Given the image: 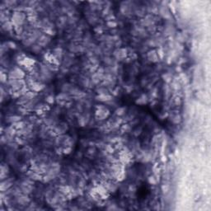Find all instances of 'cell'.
Returning <instances> with one entry per match:
<instances>
[{
    "mask_svg": "<svg viewBox=\"0 0 211 211\" xmlns=\"http://www.w3.org/2000/svg\"><path fill=\"white\" fill-rule=\"evenodd\" d=\"M2 28L5 31H12L14 30V26L11 21H7L4 23H2Z\"/></svg>",
    "mask_w": 211,
    "mask_h": 211,
    "instance_id": "obj_12",
    "label": "cell"
},
{
    "mask_svg": "<svg viewBox=\"0 0 211 211\" xmlns=\"http://www.w3.org/2000/svg\"><path fill=\"white\" fill-rule=\"evenodd\" d=\"M46 101L47 102H49L50 104H51L54 102V97L52 96H49L47 98H46Z\"/></svg>",
    "mask_w": 211,
    "mask_h": 211,
    "instance_id": "obj_20",
    "label": "cell"
},
{
    "mask_svg": "<svg viewBox=\"0 0 211 211\" xmlns=\"http://www.w3.org/2000/svg\"><path fill=\"white\" fill-rule=\"evenodd\" d=\"M97 100L101 101H109L112 99H111V96L107 93V94H100L97 96Z\"/></svg>",
    "mask_w": 211,
    "mask_h": 211,
    "instance_id": "obj_13",
    "label": "cell"
},
{
    "mask_svg": "<svg viewBox=\"0 0 211 211\" xmlns=\"http://www.w3.org/2000/svg\"><path fill=\"white\" fill-rule=\"evenodd\" d=\"M126 109L125 107H120L118 108L116 111H115V115H118V116H120V115H123L125 114L126 112Z\"/></svg>",
    "mask_w": 211,
    "mask_h": 211,
    "instance_id": "obj_17",
    "label": "cell"
},
{
    "mask_svg": "<svg viewBox=\"0 0 211 211\" xmlns=\"http://www.w3.org/2000/svg\"><path fill=\"white\" fill-rule=\"evenodd\" d=\"M57 100L65 101L69 100V96H68V95H66L65 93H60V94L58 95V96H57Z\"/></svg>",
    "mask_w": 211,
    "mask_h": 211,
    "instance_id": "obj_16",
    "label": "cell"
},
{
    "mask_svg": "<svg viewBox=\"0 0 211 211\" xmlns=\"http://www.w3.org/2000/svg\"><path fill=\"white\" fill-rule=\"evenodd\" d=\"M67 130H68V126H67L65 123L59 124V125H57V126H55V131L57 134H64Z\"/></svg>",
    "mask_w": 211,
    "mask_h": 211,
    "instance_id": "obj_11",
    "label": "cell"
},
{
    "mask_svg": "<svg viewBox=\"0 0 211 211\" xmlns=\"http://www.w3.org/2000/svg\"><path fill=\"white\" fill-rule=\"evenodd\" d=\"M127 55V51L126 49H117L115 52H114V55L117 59H125Z\"/></svg>",
    "mask_w": 211,
    "mask_h": 211,
    "instance_id": "obj_8",
    "label": "cell"
},
{
    "mask_svg": "<svg viewBox=\"0 0 211 211\" xmlns=\"http://www.w3.org/2000/svg\"><path fill=\"white\" fill-rule=\"evenodd\" d=\"M109 115V111L106 107H102L100 105L99 107H97V111L96 112V116L100 120H104L106 119Z\"/></svg>",
    "mask_w": 211,
    "mask_h": 211,
    "instance_id": "obj_4",
    "label": "cell"
},
{
    "mask_svg": "<svg viewBox=\"0 0 211 211\" xmlns=\"http://www.w3.org/2000/svg\"><path fill=\"white\" fill-rule=\"evenodd\" d=\"M8 79H23L26 78V74L22 69L18 67H14L8 72Z\"/></svg>",
    "mask_w": 211,
    "mask_h": 211,
    "instance_id": "obj_2",
    "label": "cell"
},
{
    "mask_svg": "<svg viewBox=\"0 0 211 211\" xmlns=\"http://www.w3.org/2000/svg\"><path fill=\"white\" fill-rule=\"evenodd\" d=\"M9 172V167L7 164L3 163L1 165V180H4L7 177V175Z\"/></svg>",
    "mask_w": 211,
    "mask_h": 211,
    "instance_id": "obj_10",
    "label": "cell"
},
{
    "mask_svg": "<svg viewBox=\"0 0 211 211\" xmlns=\"http://www.w3.org/2000/svg\"><path fill=\"white\" fill-rule=\"evenodd\" d=\"M31 50H32V51H34L35 53H39V52L41 50V45H32V47H31Z\"/></svg>",
    "mask_w": 211,
    "mask_h": 211,
    "instance_id": "obj_18",
    "label": "cell"
},
{
    "mask_svg": "<svg viewBox=\"0 0 211 211\" xmlns=\"http://www.w3.org/2000/svg\"><path fill=\"white\" fill-rule=\"evenodd\" d=\"M28 88H29L30 91H32L34 93H38V92H41L45 88V85L42 83L35 81L33 83H31V84H29Z\"/></svg>",
    "mask_w": 211,
    "mask_h": 211,
    "instance_id": "obj_5",
    "label": "cell"
},
{
    "mask_svg": "<svg viewBox=\"0 0 211 211\" xmlns=\"http://www.w3.org/2000/svg\"><path fill=\"white\" fill-rule=\"evenodd\" d=\"M50 42V37L48 35H44L42 34L41 37H39L37 43L39 45H41V47H45V45H47Z\"/></svg>",
    "mask_w": 211,
    "mask_h": 211,
    "instance_id": "obj_7",
    "label": "cell"
},
{
    "mask_svg": "<svg viewBox=\"0 0 211 211\" xmlns=\"http://www.w3.org/2000/svg\"><path fill=\"white\" fill-rule=\"evenodd\" d=\"M147 56H148V59H149L150 61L153 62V63L158 62V59H159V57H158V53H157V51L154 50H151V51L148 52Z\"/></svg>",
    "mask_w": 211,
    "mask_h": 211,
    "instance_id": "obj_9",
    "label": "cell"
},
{
    "mask_svg": "<svg viewBox=\"0 0 211 211\" xmlns=\"http://www.w3.org/2000/svg\"><path fill=\"white\" fill-rule=\"evenodd\" d=\"M147 101H148L147 96L145 95H142L139 98H138V100L136 101V103L139 104V105H144V104L147 103Z\"/></svg>",
    "mask_w": 211,
    "mask_h": 211,
    "instance_id": "obj_15",
    "label": "cell"
},
{
    "mask_svg": "<svg viewBox=\"0 0 211 211\" xmlns=\"http://www.w3.org/2000/svg\"><path fill=\"white\" fill-rule=\"evenodd\" d=\"M13 185V181L12 178H6L4 180H2L1 185H0V190L1 191H6L11 188Z\"/></svg>",
    "mask_w": 211,
    "mask_h": 211,
    "instance_id": "obj_6",
    "label": "cell"
},
{
    "mask_svg": "<svg viewBox=\"0 0 211 211\" xmlns=\"http://www.w3.org/2000/svg\"><path fill=\"white\" fill-rule=\"evenodd\" d=\"M20 120H21V117H20V116H17V115L10 116V117H8V120H7L8 122L12 123V125L14 124V123L18 122V121H20Z\"/></svg>",
    "mask_w": 211,
    "mask_h": 211,
    "instance_id": "obj_14",
    "label": "cell"
},
{
    "mask_svg": "<svg viewBox=\"0 0 211 211\" xmlns=\"http://www.w3.org/2000/svg\"><path fill=\"white\" fill-rule=\"evenodd\" d=\"M16 199V202L18 204L21 205H26L30 203V199L28 198V195L23 194V193H20L18 196H15Z\"/></svg>",
    "mask_w": 211,
    "mask_h": 211,
    "instance_id": "obj_3",
    "label": "cell"
},
{
    "mask_svg": "<svg viewBox=\"0 0 211 211\" xmlns=\"http://www.w3.org/2000/svg\"><path fill=\"white\" fill-rule=\"evenodd\" d=\"M27 17L26 13H24L23 12L15 11L11 17V22H12L13 26H22V24L25 22Z\"/></svg>",
    "mask_w": 211,
    "mask_h": 211,
    "instance_id": "obj_1",
    "label": "cell"
},
{
    "mask_svg": "<svg viewBox=\"0 0 211 211\" xmlns=\"http://www.w3.org/2000/svg\"><path fill=\"white\" fill-rule=\"evenodd\" d=\"M116 22H114V21H109V22H107V26H109V27H115L116 26Z\"/></svg>",
    "mask_w": 211,
    "mask_h": 211,
    "instance_id": "obj_19",
    "label": "cell"
}]
</instances>
